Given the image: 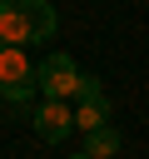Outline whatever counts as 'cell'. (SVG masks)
I'll return each mask as SVG.
<instances>
[{"label": "cell", "mask_w": 149, "mask_h": 159, "mask_svg": "<svg viewBox=\"0 0 149 159\" xmlns=\"http://www.w3.org/2000/svg\"><path fill=\"white\" fill-rule=\"evenodd\" d=\"M55 35V10L50 0H0V45L25 50L35 40Z\"/></svg>", "instance_id": "cell-1"}, {"label": "cell", "mask_w": 149, "mask_h": 159, "mask_svg": "<svg viewBox=\"0 0 149 159\" xmlns=\"http://www.w3.org/2000/svg\"><path fill=\"white\" fill-rule=\"evenodd\" d=\"M40 89V65L25 55V50H10V45H0V94L5 99H30Z\"/></svg>", "instance_id": "cell-2"}, {"label": "cell", "mask_w": 149, "mask_h": 159, "mask_svg": "<svg viewBox=\"0 0 149 159\" xmlns=\"http://www.w3.org/2000/svg\"><path fill=\"white\" fill-rule=\"evenodd\" d=\"M79 84L84 75L74 70L70 55H50L40 65V99H79Z\"/></svg>", "instance_id": "cell-3"}, {"label": "cell", "mask_w": 149, "mask_h": 159, "mask_svg": "<svg viewBox=\"0 0 149 159\" xmlns=\"http://www.w3.org/2000/svg\"><path fill=\"white\" fill-rule=\"evenodd\" d=\"M74 129H79V134H99V129H109V99H104V89H99L94 75H84V84H79Z\"/></svg>", "instance_id": "cell-4"}, {"label": "cell", "mask_w": 149, "mask_h": 159, "mask_svg": "<svg viewBox=\"0 0 149 159\" xmlns=\"http://www.w3.org/2000/svg\"><path fill=\"white\" fill-rule=\"evenodd\" d=\"M35 134H40L45 144H65V139L74 134V109H70L65 99H40V109H35Z\"/></svg>", "instance_id": "cell-5"}, {"label": "cell", "mask_w": 149, "mask_h": 159, "mask_svg": "<svg viewBox=\"0 0 149 159\" xmlns=\"http://www.w3.org/2000/svg\"><path fill=\"white\" fill-rule=\"evenodd\" d=\"M84 154H89V159H114V154H119V129L109 124V129H99V134H84Z\"/></svg>", "instance_id": "cell-6"}, {"label": "cell", "mask_w": 149, "mask_h": 159, "mask_svg": "<svg viewBox=\"0 0 149 159\" xmlns=\"http://www.w3.org/2000/svg\"><path fill=\"white\" fill-rule=\"evenodd\" d=\"M74 159H89V154H74Z\"/></svg>", "instance_id": "cell-7"}]
</instances>
